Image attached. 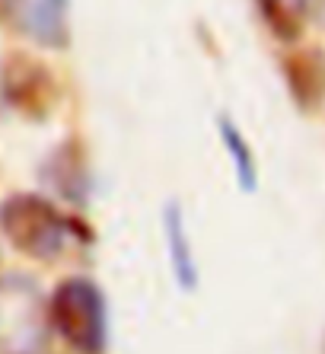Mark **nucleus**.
I'll return each instance as SVG.
<instances>
[{
	"label": "nucleus",
	"mask_w": 325,
	"mask_h": 354,
	"mask_svg": "<svg viewBox=\"0 0 325 354\" xmlns=\"http://www.w3.org/2000/svg\"><path fill=\"white\" fill-rule=\"evenodd\" d=\"M0 17L41 48H67V0H0Z\"/></svg>",
	"instance_id": "nucleus-4"
},
{
	"label": "nucleus",
	"mask_w": 325,
	"mask_h": 354,
	"mask_svg": "<svg viewBox=\"0 0 325 354\" xmlns=\"http://www.w3.org/2000/svg\"><path fill=\"white\" fill-rule=\"evenodd\" d=\"M48 319L71 348L80 354L106 351V300L102 290L86 278H67L55 288L48 300Z\"/></svg>",
	"instance_id": "nucleus-2"
},
{
	"label": "nucleus",
	"mask_w": 325,
	"mask_h": 354,
	"mask_svg": "<svg viewBox=\"0 0 325 354\" xmlns=\"http://www.w3.org/2000/svg\"><path fill=\"white\" fill-rule=\"evenodd\" d=\"M162 230H166V246H169V262H172V274L185 290H192L198 284V265L192 256V243L185 233V221H182L179 207L169 205L162 214Z\"/></svg>",
	"instance_id": "nucleus-6"
},
{
	"label": "nucleus",
	"mask_w": 325,
	"mask_h": 354,
	"mask_svg": "<svg viewBox=\"0 0 325 354\" xmlns=\"http://www.w3.org/2000/svg\"><path fill=\"white\" fill-rule=\"evenodd\" d=\"M259 10L281 41H297L309 19V0H259Z\"/></svg>",
	"instance_id": "nucleus-7"
},
{
	"label": "nucleus",
	"mask_w": 325,
	"mask_h": 354,
	"mask_svg": "<svg viewBox=\"0 0 325 354\" xmlns=\"http://www.w3.org/2000/svg\"><path fill=\"white\" fill-rule=\"evenodd\" d=\"M217 128H220V140H223V147H227L230 160H233L239 189H243V192H255V185H259V169H255L252 147L245 144V138L239 134V128H236L230 118H220Z\"/></svg>",
	"instance_id": "nucleus-8"
},
{
	"label": "nucleus",
	"mask_w": 325,
	"mask_h": 354,
	"mask_svg": "<svg viewBox=\"0 0 325 354\" xmlns=\"http://www.w3.org/2000/svg\"><path fill=\"white\" fill-rule=\"evenodd\" d=\"M0 233L29 259H57L77 239V223L41 195H13L0 205Z\"/></svg>",
	"instance_id": "nucleus-1"
},
{
	"label": "nucleus",
	"mask_w": 325,
	"mask_h": 354,
	"mask_svg": "<svg viewBox=\"0 0 325 354\" xmlns=\"http://www.w3.org/2000/svg\"><path fill=\"white\" fill-rule=\"evenodd\" d=\"M51 332L48 300L32 278L0 281V354H41Z\"/></svg>",
	"instance_id": "nucleus-3"
},
{
	"label": "nucleus",
	"mask_w": 325,
	"mask_h": 354,
	"mask_svg": "<svg viewBox=\"0 0 325 354\" xmlns=\"http://www.w3.org/2000/svg\"><path fill=\"white\" fill-rule=\"evenodd\" d=\"M0 86H3V96L23 112H45L55 96L51 74L29 55H10L0 71Z\"/></svg>",
	"instance_id": "nucleus-5"
}]
</instances>
